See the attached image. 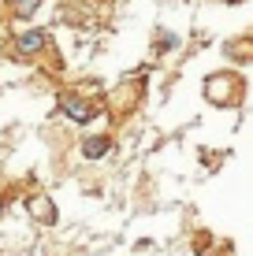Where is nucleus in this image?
<instances>
[{
	"label": "nucleus",
	"mask_w": 253,
	"mask_h": 256,
	"mask_svg": "<svg viewBox=\"0 0 253 256\" xmlns=\"http://www.w3.org/2000/svg\"><path fill=\"white\" fill-rule=\"evenodd\" d=\"M60 108H64V116L75 119V122H90L93 119V108H90V104H82L75 93H60Z\"/></svg>",
	"instance_id": "f257e3e1"
},
{
	"label": "nucleus",
	"mask_w": 253,
	"mask_h": 256,
	"mask_svg": "<svg viewBox=\"0 0 253 256\" xmlns=\"http://www.w3.org/2000/svg\"><path fill=\"white\" fill-rule=\"evenodd\" d=\"M26 208H30V216L38 219V223H45V226H56V219H60L56 216V204H52L49 197H41V193L26 200Z\"/></svg>",
	"instance_id": "f03ea898"
},
{
	"label": "nucleus",
	"mask_w": 253,
	"mask_h": 256,
	"mask_svg": "<svg viewBox=\"0 0 253 256\" xmlns=\"http://www.w3.org/2000/svg\"><path fill=\"white\" fill-rule=\"evenodd\" d=\"M108 148H112V141L104 138V134H97V138H86V141H82V156H86V160H101V156L108 152Z\"/></svg>",
	"instance_id": "7ed1b4c3"
},
{
	"label": "nucleus",
	"mask_w": 253,
	"mask_h": 256,
	"mask_svg": "<svg viewBox=\"0 0 253 256\" xmlns=\"http://www.w3.org/2000/svg\"><path fill=\"white\" fill-rule=\"evenodd\" d=\"M38 48H45V30H26V34H19V52L34 56Z\"/></svg>",
	"instance_id": "20e7f679"
},
{
	"label": "nucleus",
	"mask_w": 253,
	"mask_h": 256,
	"mask_svg": "<svg viewBox=\"0 0 253 256\" xmlns=\"http://www.w3.org/2000/svg\"><path fill=\"white\" fill-rule=\"evenodd\" d=\"M38 8H41V0H15V12H19L23 19H30V15L38 12Z\"/></svg>",
	"instance_id": "39448f33"
},
{
	"label": "nucleus",
	"mask_w": 253,
	"mask_h": 256,
	"mask_svg": "<svg viewBox=\"0 0 253 256\" xmlns=\"http://www.w3.org/2000/svg\"><path fill=\"white\" fill-rule=\"evenodd\" d=\"M227 4H242V0H227Z\"/></svg>",
	"instance_id": "423d86ee"
},
{
	"label": "nucleus",
	"mask_w": 253,
	"mask_h": 256,
	"mask_svg": "<svg viewBox=\"0 0 253 256\" xmlns=\"http://www.w3.org/2000/svg\"><path fill=\"white\" fill-rule=\"evenodd\" d=\"M0 208H4V204H0Z\"/></svg>",
	"instance_id": "0eeeda50"
}]
</instances>
